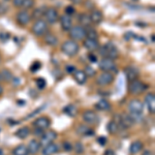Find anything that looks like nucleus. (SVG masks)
I'll list each match as a JSON object with an SVG mask.
<instances>
[{"label":"nucleus","instance_id":"bb28decb","mask_svg":"<svg viewBox=\"0 0 155 155\" xmlns=\"http://www.w3.org/2000/svg\"><path fill=\"white\" fill-rule=\"evenodd\" d=\"M77 132L79 134L86 136V137H90V136H92V134H94V131L86 125H79V127L77 128Z\"/></svg>","mask_w":155,"mask_h":155},{"label":"nucleus","instance_id":"393cba45","mask_svg":"<svg viewBox=\"0 0 155 155\" xmlns=\"http://www.w3.org/2000/svg\"><path fill=\"white\" fill-rule=\"evenodd\" d=\"M44 41L48 46H53L55 47L56 45H58V38L52 33H48L47 32L46 34L44 35Z\"/></svg>","mask_w":155,"mask_h":155},{"label":"nucleus","instance_id":"b1692460","mask_svg":"<svg viewBox=\"0 0 155 155\" xmlns=\"http://www.w3.org/2000/svg\"><path fill=\"white\" fill-rule=\"evenodd\" d=\"M48 8L47 6H39V7H36L35 9L33 11V12L31 14V19H35V20H39V19H42L44 17L45 12H46V9Z\"/></svg>","mask_w":155,"mask_h":155},{"label":"nucleus","instance_id":"473e14b6","mask_svg":"<svg viewBox=\"0 0 155 155\" xmlns=\"http://www.w3.org/2000/svg\"><path fill=\"white\" fill-rule=\"evenodd\" d=\"M0 72H1V74H2V79H3V81L11 82V81H12V79H14L12 74L11 72V71H8V69L4 68V69H2Z\"/></svg>","mask_w":155,"mask_h":155},{"label":"nucleus","instance_id":"c85d7f7f","mask_svg":"<svg viewBox=\"0 0 155 155\" xmlns=\"http://www.w3.org/2000/svg\"><path fill=\"white\" fill-rule=\"evenodd\" d=\"M95 107L98 109L99 111H109L111 109V104L107 99H101L97 104H95Z\"/></svg>","mask_w":155,"mask_h":155},{"label":"nucleus","instance_id":"a878e982","mask_svg":"<svg viewBox=\"0 0 155 155\" xmlns=\"http://www.w3.org/2000/svg\"><path fill=\"white\" fill-rule=\"evenodd\" d=\"M142 149H143V143L141 141H134L132 142L130 147H129V152L132 155L137 154L139 152L142 151Z\"/></svg>","mask_w":155,"mask_h":155},{"label":"nucleus","instance_id":"ddd939ff","mask_svg":"<svg viewBox=\"0 0 155 155\" xmlns=\"http://www.w3.org/2000/svg\"><path fill=\"white\" fill-rule=\"evenodd\" d=\"M124 74H125V77L128 82H131L134 80H137V77L140 74V71L134 66H127L124 69Z\"/></svg>","mask_w":155,"mask_h":155},{"label":"nucleus","instance_id":"9b49d317","mask_svg":"<svg viewBox=\"0 0 155 155\" xmlns=\"http://www.w3.org/2000/svg\"><path fill=\"white\" fill-rule=\"evenodd\" d=\"M16 20L19 25H21V26H26V25H28L30 23V21H31L32 19H31V15L29 14V12L23 9V11L19 12L18 14H17Z\"/></svg>","mask_w":155,"mask_h":155},{"label":"nucleus","instance_id":"c03bdc74","mask_svg":"<svg viewBox=\"0 0 155 155\" xmlns=\"http://www.w3.org/2000/svg\"><path fill=\"white\" fill-rule=\"evenodd\" d=\"M25 0H12V4L15 7H22Z\"/></svg>","mask_w":155,"mask_h":155},{"label":"nucleus","instance_id":"09e8293b","mask_svg":"<svg viewBox=\"0 0 155 155\" xmlns=\"http://www.w3.org/2000/svg\"><path fill=\"white\" fill-rule=\"evenodd\" d=\"M8 38H9L8 33H0V39L1 41H7Z\"/></svg>","mask_w":155,"mask_h":155},{"label":"nucleus","instance_id":"a18cd8bd","mask_svg":"<svg viewBox=\"0 0 155 155\" xmlns=\"http://www.w3.org/2000/svg\"><path fill=\"white\" fill-rule=\"evenodd\" d=\"M88 59H89V61L91 62V63H95V62H97L96 56L93 53H89L88 54Z\"/></svg>","mask_w":155,"mask_h":155},{"label":"nucleus","instance_id":"79ce46f5","mask_svg":"<svg viewBox=\"0 0 155 155\" xmlns=\"http://www.w3.org/2000/svg\"><path fill=\"white\" fill-rule=\"evenodd\" d=\"M85 5H86L87 8L90 9V11L94 9V2L92 1V0H86V1H85Z\"/></svg>","mask_w":155,"mask_h":155},{"label":"nucleus","instance_id":"e433bc0d","mask_svg":"<svg viewBox=\"0 0 155 155\" xmlns=\"http://www.w3.org/2000/svg\"><path fill=\"white\" fill-rule=\"evenodd\" d=\"M8 12V5L5 2H0V17L4 16Z\"/></svg>","mask_w":155,"mask_h":155},{"label":"nucleus","instance_id":"cd10ccee","mask_svg":"<svg viewBox=\"0 0 155 155\" xmlns=\"http://www.w3.org/2000/svg\"><path fill=\"white\" fill-rule=\"evenodd\" d=\"M85 31H86V38H90V39H97L98 41V32L96 31L94 28L92 27H86L85 28Z\"/></svg>","mask_w":155,"mask_h":155},{"label":"nucleus","instance_id":"4468645a","mask_svg":"<svg viewBox=\"0 0 155 155\" xmlns=\"http://www.w3.org/2000/svg\"><path fill=\"white\" fill-rule=\"evenodd\" d=\"M59 22H60V25H61V28L63 31H66L68 32L71 28L72 27V20H71V17L67 16V15H62L60 16L59 18Z\"/></svg>","mask_w":155,"mask_h":155},{"label":"nucleus","instance_id":"412c9836","mask_svg":"<svg viewBox=\"0 0 155 155\" xmlns=\"http://www.w3.org/2000/svg\"><path fill=\"white\" fill-rule=\"evenodd\" d=\"M79 24L80 26L84 27V28H86V27H89L90 25H91V20H90V16L88 14H86V12H82L81 15L79 16Z\"/></svg>","mask_w":155,"mask_h":155},{"label":"nucleus","instance_id":"603ef678","mask_svg":"<svg viewBox=\"0 0 155 155\" xmlns=\"http://www.w3.org/2000/svg\"><path fill=\"white\" fill-rule=\"evenodd\" d=\"M104 155H115V152L113 150H107V151L104 152Z\"/></svg>","mask_w":155,"mask_h":155},{"label":"nucleus","instance_id":"ea45409f","mask_svg":"<svg viewBox=\"0 0 155 155\" xmlns=\"http://www.w3.org/2000/svg\"><path fill=\"white\" fill-rule=\"evenodd\" d=\"M74 12H76V9H74V6L68 5V6L65 7V15H67V16L71 17L72 15H74Z\"/></svg>","mask_w":155,"mask_h":155},{"label":"nucleus","instance_id":"20e7f679","mask_svg":"<svg viewBox=\"0 0 155 155\" xmlns=\"http://www.w3.org/2000/svg\"><path fill=\"white\" fill-rule=\"evenodd\" d=\"M69 37L72 41H84L86 38V31H85V28L80 25H74L72 26L71 30L68 31Z\"/></svg>","mask_w":155,"mask_h":155},{"label":"nucleus","instance_id":"423d86ee","mask_svg":"<svg viewBox=\"0 0 155 155\" xmlns=\"http://www.w3.org/2000/svg\"><path fill=\"white\" fill-rule=\"evenodd\" d=\"M99 68L102 71H107V72H111V74H116L117 71V65L115 63V61L113 59L110 58H101V60L98 63Z\"/></svg>","mask_w":155,"mask_h":155},{"label":"nucleus","instance_id":"58836bf2","mask_svg":"<svg viewBox=\"0 0 155 155\" xmlns=\"http://www.w3.org/2000/svg\"><path fill=\"white\" fill-rule=\"evenodd\" d=\"M34 6V0H25L22 7H24L25 11H28L29 8Z\"/></svg>","mask_w":155,"mask_h":155},{"label":"nucleus","instance_id":"a19ab883","mask_svg":"<svg viewBox=\"0 0 155 155\" xmlns=\"http://www.w3.org/2000/svg\"><path fill=\"white\" fill-rule=\"evenodd\" d=\"M62 146H63V149L65 150L66 152H69V151H71V150H72V146H71V144L69 143V142H63Z\"/></svg>","mask_w":155,"mask_h":155},{"label":"nucleus","instance_id":"4c0bfd02","mask_svg":"<svg viewBox=\"0 0 155 155\" xmlns=\"http://www.w3.org/2000/svg\"><path fill=\"white\" fill-rule=\"evenodd\" d=\"M74 151H76V153L78 154H82L84 152V146L82 143H80V142H78V143L74 144Z\"/></svg>","mask_w":155,"mask_h":155},{"label":"nucleus","instance_id":"c756f323","mask_svg":"<svg viewBox=\"0 0 155 155\" xmlns=\"http://www.w3.org/2000/svg\"><path fill=\"white\" fill-rule=\"evenodd\" d=\"M119 129L120 128H119L118 124H117L114 120L110 121L109 123L107 124V130L109 134H116L117 132L119 131Z\"/></svg>","mask_w":155,"mask_h":155},{"label":"nucleus","instance_id":"bf43d9fd","mask_svg":"<svg viewBox=\"0 0 155 155\" xmlns=\"http://www.w3.org/2000/svg\"><path fill=\"white\" fill-rule=\"evenodd\" d=\"M0 62H1V55H0Z\"/></svg>","mask_w":155,"mask_h":155},{"label":"nucleus","instance_id":"8fccbe9b","mask_svg":"<svg viewBox=\"0 0 155 155\" xmlns=\"http://www.w3.org/2000/svg\"><path fill=\"white\" fill-rule=\"evenodd\" d=\"M44 107H39V109H37L35 112H33V113H32V114H30V115H29V117H32V116H34V115H35V114L39 113V112H41V110H42V109H44Z\"/></svg>","mask_w":155,"mask_h":155},{"label":"nucleus","instance_id":"7c9ffc66","mask_svg":"<svg viewBox=\"0 0 155 155\" xmlns=\"http://www.w3.org/2000/svg\"><path fill=\"white\" fill-rule=\"evenodd\" d=\"M28 150L25 145H19L12 150V155H28Z\"/></svg>","mask_w":155,"mask_h":155},{"label":"nucleus","instance_id":"f704fd0d","mask_svg":"<svg viewBox=\"0 0 155 155\" xmlns=\"http://www.w3.org/2000/svg\"><path fill=\"white\" fill-rule=\"evenodd\" d=\"M41 68V63L39 61H34L30 66V71L31 72H36Z\"/></svg>","mask_w":155,"mask_h":155},{"label":"nucleus","instance_id":"2eb2a0df","mask_svg":"<svg viewBox=\"0 0 155 155\" xmlns=\"http://www.w3.org/2000/svg\"><path fill=\"white\" fill-rule=\"evenodd\" d=\"M83 46H84V48L86 50H88L89 52H94L98 50L101 45H99V41H97V39L85 38L83 41Z\"/></svg>","mask_w":155,"mask_h":155},{"label":"nucleus","instance_id":"6e6d98bb","mask_svg":"<svg viewBox=\"0 0 155 155\" xmlns=\"http://www.w3.org/2000/svg\"><path fill=\"white\" fill-rule=\"evenodd\" d=\"M3 81V79H2V74H1V72H0V82H2Z\"/></svg>","mask_w":155,"mask_h":155},{"label":"nucleus","instance_id":"5fc2aeb1","mask_svg":"<svg viewBox=\"0 0 155 155\" xmlns=\"http://www.w3.org/2000/svg\"><path fill=\"white\" fill-rule=\"evenodd\" d=\"M2 93H3V87H2L1 85H0V96L2 95Z\"/></svg>","mask_w":155,"mask_h":155},{"label":"nucleus","instance_id":"6ab92c4d","mask_svg":"<svg viewBox=\"0 0 155 155\" xmlns=\"http://www.w3.org/2000/svg\"><path fill=\"white\" fill-rule=\"evenodd\" d=\"M57 152H58V146L54 142L45 145L44 149H42V155H53L56 154Z\"/></svg>","mask_w":155,"mask_h":155},{"label":"nucleus","instance_id":"dca6fc26","mask_svg":"<svg viewBox=\"0 0 155 155\" xmlns=\"http://www.w3.org/2000/svg\"><path fill=\"white\" fill-rule=\"evenodd\" d=\"M57 139V132L54 130H48L47 132H44V134L41 137V142L39 143L42 145H47L51 142H54Z\"/></svg>","mask_w":155,"mask_h":155},{"label":"nucleus","instance_id":"7ed1b4c3","mask_svg":"<svg viewBox=\"0 0 155 155\" xmlns=\"http://www.w3.org/2000/svg\"><path fill=\"white\" fill-rule=\"evenodd\" d=\"M49 29V24L45 21L44 19H39L36 20L35 22L33 23L31 27V31L32 33L34 34L35 36H42L48 32Z\"/></svg>","mask_w":155,"mask_h":155},{"label":"nucleus","instance_id":"f257e3e1","mask_svg":"<svg viewBox=\"0 0 155 155\" xmlns=\"http://www.w3.org/2000/svg\"><path fill=\"white\" fill-rule=\"evenodd\" d=\"M98 53L102 58H110V59H117L119 56V51L117 47L115 46L113 42H107L102 45L101 47L98 48Z\"/></svg>","mask_w":155,"mask_h":155},{"label":"nucleus","instance_id":"3c124183","mask_svg":"<svg viewBox=\"0 0 155 155\" xmlns=\"http://www.w3.org/2000/svg\"><path fill=\"white\" fill-rule=\"evenodd\" d=\"M142 155H153V152L151 150H145Z\"/></svg>","mask_w":155,"mask_h":155},{"label":"nucleus","instance_id":"1a4fd4ad","mask_svg":"<svg viewBox=\"0 0 155 155\" xmlns=\"http://www.w3.org/2000/svg\"><path fill=\"white\" fill-rule=\"evenodd\" d=\"M114 80H115V78L113 74L102 71L101 74L96 78V84L101 87H104V86H107V85L112 84L114 82Z\"/></svg>","mask_w":155,"mask_h":155},{"label":"nucleus","instance_id":"39448f33","mask_svg":"<svg viewBox=\"0 0 155 155\" xmlns=\"http://www.w3.org/2000/svg\"><path fill=\"white\" fill-rule=\"evenodd\" d=\"M146 89H147V86L142 81H140V80L137 79V80H134V81L129 82L128 92L131 95H140V94L143 93Z\"/></svg>","mask_w":155,"mask_h":155},{"label":"nucleus","instance_id":"5701e85b","mask_svg":"<svg viewBox=\"0 0 155 155\" xmlns=\"http://www.w3.org/2000/svg\"><path fill=\"white\" fill-rule=\"evenodd\" d=\"M30 134H31V131H30L29 127L28 126H23V127H21V128H19L15 134H16V137H19V139L25 140L30 136Z\"/></svg>","mask_w":155,"mask_h":155},{"label":"nucleus","instance_id":"37998d69","mask_svg":"<svg viewBox=\"0 0 155 155\" xmlns=\"http://www.w3.org/2000/svg\"><path fill=\"white\" fill-rule=\"evenodd\" d=\"M65 71L67 74H74L77 71V68H76V66H74V65H66Z\"/></svg>","mask_w":155,"mask_h":155},{"label":"nucleus","instance_id":"13d9d810","mask_svg":"<svg viewBox=\"0 0 155 155\" xmlns=\"http://www.w3.org/2000/svg\"><path fill=\"white\" fill-rule=\"evenodd\" d=\"M3 1H5V2H8V1H12V0H3Z\"/></svg>","mask_w":155,"mask_h":155},{"label":"nucleus","instance_id":"aec40b11","mask_svg":"<svg viewBox=\"0 0 155 155\" xmlns=\"http://www.w3.org/2000/svg\"><path fill=\"white\" fill-rule=\"evenodd\" d=\"M145 104H147L149 109V112L154 114L155 112V95L154 93H149L145 97Z\"/></svg>","mask_w":155,"mask_h":155},{"label":"nucleus","instance_id":"c9c22d12","mask_svg":"<svg viewBox=\"0 0 155 155\" xmlns=\"http://www.w3.org/2000/svg\"><path fill=\"white\" fill-rule=\"evenodd\" d=\"M85 71L84 72L86 74V76L87 77H93V76H95V71H94V68L93 67H91L90 65H87V66H85Z\"/></svg>","mask_w":155,"mask_h":155},{"label":"nucleus","instance_id":"72a5a7b5","mask_svg":"<svg viewBox=\"0 0 155 155\" xmlns=\"http://www.w3.org/2000/svg\"><path fill=\"white\" fill-rule=\"evenodd\" d=\"M35 84H36V87L39 90H44L47 86V82L44 78H37L35 80Z\"/></svg>","mask_w":155,"mask_h":155},{"label":"nucleus","instance_id":"f03ea898","mask_svg":"<svg viewBox=\"0 0 155 155\" xmlns=\"http://www.w3.org/2000/svg\"><path fill=\"white\" fill-rule=\"evenodd\" d=\"M61 51L63 52L66 56L68 57H74L79 53L80 51V46L78 44V41H72V39H67L61 45Z\"/></svg>","mask_w":155,"mask_h":155},{"label":"nucleus","instance_id":"de8ad7c7","mask_svg":"<svg viewBox=\"0 0 155 155\" xmlns=\"http://www.w3.org/2000/svg\"><path fill=\"white\" fill-rule=\"evenodd\" d=\"M34 134H35V136H38V137H41L42 134H44V130H42V129H39V128H36L35 127V129H34Z\"/></svg>","mask_w":155,"mask_h":155},{"label":"nucleus","instance_id":"f8f14e48","mask_svg":"<svg viewBox=\"0 0 155 155\" xmlns=\"http://www.w3.org/2000/svg\"><path fill=\"white\" fill-rule=\"evenodd\" d=\"M32 124H33L36 128L46 130V129H48L50 125H51V121H50V119L48 117H38V118H36L34 120Z\"/></svg>","mask_w":155,"mask_h":155},{"label":"nucleus","instance_id":"864d4df0","mask_svg":"<svg viewBox=\"0 0 155 155\" xmlns=\"http://www.w3.org/2000/svg\"><path fill=\"white\" fill-rule=\"evenodd\" d=\"M74 4H81L83 2V0H71Z\"/></svg>","mask_w":155,"mask_h":155},{"label":"nucleus","instance_id":"9d476101","mask_svg":"<svg viewBox=\"0 0 155 155\" xmlns=\"http://www.w3.org/2000/svg\"><path fill=\"white\" fill-rule=\"evenodd\" d=\"M82 118H83V121L86 122L87 124H91V125H96L99 122V117L95 112L93 111H88L84 112L83 115H82Z\"/></svg>","mask_w":155,"mask_h":155},{"label":"nucleus","instance_id":"0eeeda50","mask_svg":"<svg viewBox=\"0 0 155 155\" xmlns=\"http://www.w3.org/2000/svg\"><path fill=\"white\" fill-rule=\"evenodd\" d=\"M128 110L130 114L142 116L144 112V102H142L140 99H131L128 104Z\"/></svg>","mask_w":155,"mask_h":155},{"label":"nucleus","instance_id":"f3484780","mask_svg":"<svg viewBox=\"0 0 155 155\" xmlns=\"http://www.w3.org/2000/svg\"><path fill=\"white\" fill-rule=\"evenodd\" d=\"M89 16L90 20H91V23L95 25H99L102 22V20H104V15H102V12L99 9H92Z\"/></svg>","mask_w":155,"mask_h":155},{"label":"nucleus","instance_id":"49530a36","mask_svg":"<svg viewBox=\"0 0 155 155\" xmlns=\"http://www.w3.org/2000/svg\"><path fill=\"white\" fill-rule=\"evenodd\" d=\"M97 142H98V144L101 145V146H104V145L107 144V137H101L97 139Z\"/></svg>","mask_w":155,"mask_h":155},{"label":"nucleus","instance_id":"6e6552de","mask_svg":"<svg viewBox=\"0 0 155 155\" xmlns=\"http://www.w3.org/2000/svg\"><path fill=\"white\" fill-rule=\"evenodd\" d=\"M45 21L50 25H54L59 21V15L56 8L54 7H48L44 15Z\"/></svg>","mask_w":155,"mask_h":155},{"label":"nucleus","instance_id":"a211bd4d","mask_svg":"<svg viewBox=\"0 0 155 155\" xmlns=\"http://www.w3.org/2000/svg\"><path fill=\"white\" fill-rule=\"evenodd\" d=\"M41 144L39 143L37 140L33 139L29 142L28 146H27V150H28V153L29 154H32V155H35L38 153V151L41 150Z\"/></svg>","mask_w":155,"mask_h":155},{"label":"nucleus","instance_id":"4be33fe9","mask_svg":"<svg viewBox=\"0 0 155 155\" xmlns=\"http://www.w3.org/2000/svg\"><path fill=\"white\" fill-rule=\"evenodd\" d=\"M74 78L79 85H84L87 82V79H88L84 71H76V72L74 74Z\"/></svg>","mask_w":155,"mask_h":155},{"label":"nucleus","instance_id":"4d7b16f0","mask_svg":"<svg viewBox=\"0 0 155 155\" xmlns=\"http://www.w3.org/2000/svg\"><path fill=\"white\" fill-rule=\"evenodd\" d=\"M0 155H3V151H1V149H0Z\"/></svg>","mask_w":155,"mask_h":155},{"label":"nucleus","instance_id":"2f4dec72","mask_svg":"<svg viewBox=\"0 0 155 155\" xmlns=\"http://www.w3.org/2000/svg\"><path fill=\"white\" fill-rule=\"evenodd\" d=\"M63 113L69 117H74L77 115V107L74 104H67L63 109Z\"/></svg>","mask_w":155,"mask_h":155}]
</instances>
